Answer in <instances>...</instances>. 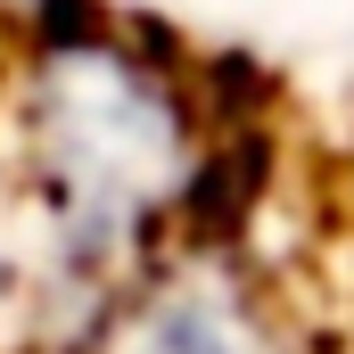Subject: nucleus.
Masks as SVG:
<instances>
[{
    "label": "nucleus",
    "mask_w": 354,
    "mask_h": 354,
    "mask_svg": "<svg viewBox=\"0 0 354 354\" xmlns=\"http://www.w3.org/2000/svg\"><path fill=\"white\" fill-rule=\"evenodd\" d=\"M0 189H8V58H0Z\"/></svg>",
    "instance_id": "7ed1b4c3"
},
{
    "label": "nucleus",
    "mask_w": 354,
    "mask_h": 354,
    "mask_svg": "<svg viewBox=\"0 0 354 354\" xmlns=\"http://www.w3.org/2000/svg\"><path fill=\"white\" fill-rule=\"evenodd\" d=\"M75 354H280V330L223 248H189L157 256Z\"/></svg>",
    "instance_id": "f03ea898"
},
{
    "label": "nucleus",
    "mask_w": 354,
    "mask_h": 354,
    "mask_svg": "<svg viewBox=\"0 0 354 354\" xmlns=\"http://www.w3.org/2000/svg\"><path fill=\"white\" fill-rule=\"evenodd\" d=\"M198 181V107L174 66L107 25L41 33L8 66V214L25 297L83 346L91 322L165 256Z\"/></svg>",
    "instance_id": "f257e3e1"
}]
</instances>
